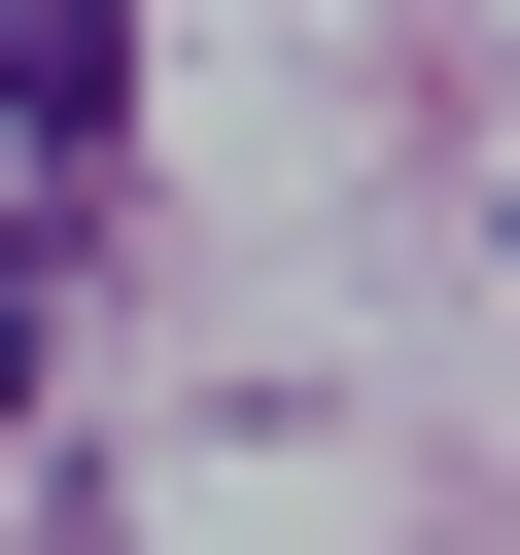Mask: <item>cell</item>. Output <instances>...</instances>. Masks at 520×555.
<instances>
[{
	"mask_svg": "<svg viewBox=\"0 0 520 555\" xmlns=\"http://www.w3.org/2000/svg\"><path fill=\"white\" fill-rule=\"evenodd\" d=\"M104 104H139V0H0V173H104Z\"/></svg>",
	"mask_w": 520,
	"mask_h": 555,
	"instance_id": "cell-1",
	"label": "cell"
},
{
	"mask_svg": "<svg viewBox=\"0 0 520 555\" xmlns=\"http://www.w3.org/2000/svg\"><path fill=\"white\" fill-rule=\"evenodd\" d=\"M35 347H69V208L0 173V416H35Z\"/></svg>",
	"mask_w": 520,
	"mask_h": 555,
	"instance_id": "cell-2",
	"label": "cell"
}]
</instances>
